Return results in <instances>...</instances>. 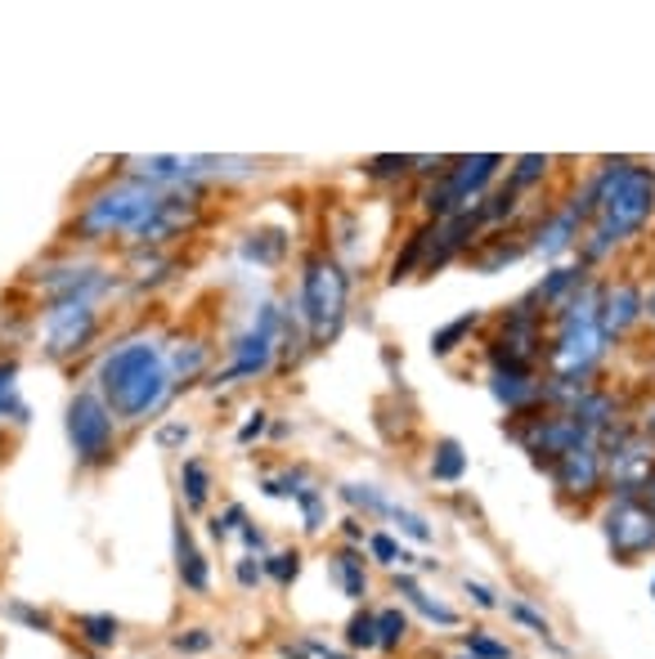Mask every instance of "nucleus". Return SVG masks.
I'll return each instance as SVG.
<instances>
[{
	"instance_id": "cd10ccee",
	"label": "nucleus",
	"mask_w": 655,
	"mask_h": 659,
	"mask_svg": "<svg viewBox=\"0 0 655 659\" xmlns=\"http://www.w3.org/2000/svg\"><path fill=\"white\" fill-rule=\"evenodd\" d=\"M342 498L351 502V507H364V511H372V516H391V498H382L378 489H372V485H346L342 489Z\"/></svg>"
},
{
	"instance_id": "f03ea898",
	"label": "nucleus",
	"mask_w": 655,
	"mask_h": 659,
	"mask_svg": "<svg viewBox=\"0 0 655 659\" xmlns=\"http://www.w3.org/2000/svg\"><path fill=\"white\" fill-rule=\"evenodd\" d=\"M575 211H579V220L597 211V233L611 247L633 239L655 211V171L637 166L629 158L601 162V171L584 188V198H575Z\"/></svg>"
},
{
	"instance_id": "a211bd4d",
	"label": "nucleus",
	"mask_w": 655,
	"mask_h": 659,
	"mask_svg": "<svg viewBox=\"0 0 655 659\" xmlns=\"http://www.w3.org/2000/svg\"><path fill=\"white\" fill-rule=\"evenodd\" d=\"M584 288V269H552L539 288H535V301H543V305H566L575 292Z\"/></svg>"
},
{
	"instance_id": "37998d69",
	"label": "nucleus",
	"mask_w": 655,
	"mask_h": 659,
	"mask_svg": "<svg viewBox=\"0 0 655 659\" xmlns=\"http://www.w3.org/2000/svg\"><path fill=\"white\" fill-rule=\"evenodd\" d=\"M261 431H265V413L256 408V413H252V417L243 421V431H239V444H252V440H256Z\"/></svg>"
},
{
	"instance_id": "c9c22d12",
	"label": "nucleus",
	"mask_w": 655,
	"mask_h": 659,
	"mask_svg": "<svg viewBox=\"0 0 655 659\" xmlns=\"http://www.w3.org/2000/svg\"><path fill=\"white\" fill-rule=\"evenodd\" d=\"M507 615H512V620H517V624H526V628H530L535 637H543V641L552 637V628H548V620L539 615V610H530L526 601H507Z\"/></svg>"
},
{
	"instance_id": "20e7f679",
	"label": "nucleus",
	"mask_w": 655,
	"mask_h": 659,
	"mask_svg": "<svg viewBox=\"0 0 655 659\" xmlns=\"http://www.w3.org/2000/svg\"><path fill=\"white\" fill-rule=\"evenodd\" d=\"M351 278L333 256H310L301 274V319L310 327V342H328L346 319Z\"/></svg>"
},
{
	"instance_id": "393cba45",
	"label": "nucleus",
	"mask_w": 655,
	"mask_h": 659,
	"mask_svg": "<svg viewBox=\"0 0 655 659\" xmlns=\"http://www.w3.org/2000/svg\"><path fill=\"white\" fill-rule=\"evenodd\" d=\"M481 323V314H462V319H453V323H445L440 333L432 337V350H436V359H445V355H453L458 346H462V337H472V327Z\"/></svg>"
},
{
	"instance_id": "2f4dec72",
	"label": "nucleus",
	"mask_w": 655,
	"mask_h": 659,
	"mask_svg": "<svg viewBox=\"0 0 655 659\" xmlns=\"http://www.w3.org/2000/svg\"><path fill=\"white\" fill-rule=\"evenodd\" d=\"M391 521H395V525H400V534H409L413 543H432V525H427L417 511H409V507H391Z\"/></svg>"
},
{
	"instance_id": "09e8293b",
	"label": "nucleus",
	"mask_w": 655,
	"mask_h": 659,
	"mask_svg": "<svg viewBox=\"0 0 655 659\" xmlns=\"http://www.w3.org/2000/svg\"><path fill=\"white\" fill-rule=\"evenodd\" d=\"M458 659H472V655H458Z\"/></svg>"
},
{
	"instance_id": "7ed1b4c3",
	"label": "nucleus",
	"mask_w": 655,
	"mask_h": 659,
	"mask_svg": "<svg viewBox=\"0 0 655 659\" xmlns=\"http://www.w3.org/2000/svg\"><path fill=\"white\" fill-rule=\"evenodd\" d=\"M162 194L149 184V180H139V175H126L117 184H108L104 194H95L85 203V211L77 216V233L81 239H108V233H135L139 224H145L153 211H158Z\"/></svg>"
},
{
	"instance_id": "ddd939ff",
	"label": "nucleus",
	"mask_w": 655,
	"mask_h": 659,
	"mask_svg": "<svg viewBox=\"0 0 655 659\" xmlns=\"http://www.w3.org/2000/svg\"><path fill=\"white\" fill-rule=\"evenodd\" d=\"M642 314H646L642 288H637V282H620V288H611V292L601 297V319H597V327H601V337L611 342V337L629 333V327H633Z\"/></svg>"
},
{
	"instance_id": "aec40b11",
	"label": "nucleus",
	"mask_w": 655,
	"mask_h": 659,
	"mask_svg": "<svg viewBox=\"0 0 655 659\" xmlns=\"http://www.w3.org/2000/svg\"><path fill=\"white\" fill-rule=\"evenodd\" d=\"M462 471H467V453H462V444L458 440H436V453H432V476L440 481V485H453V481H462Z\"/></svg>"
},
{
	"instance_id": "c85d7f7f",
	"label": "nucleus",
	"mask_w": 655,
	"mask_h": 659,
	"mask_svg": "<svg viewBox=\"0 0 655 659\" xmlns=\"http://www.w3.org/2000/svg\"><path fill=\"white\" fill-rule=\"evenodd\" d=\"M261 565H265V575H269L274 583L288 588V583L301 575V552H274V556H265Z\"/></svg>"
},
{
	"instance_id": "f8f14e48",
	"label": "nucleus",
	"mask_w": 655,
	"mask_h": 659,
	"mask_svg": "<svg viewBox=\"0 0 655 659\" xmlns=\"http://www.w3.org/2000/svg\"><path fill=\"white\" fill-rule=\"evenodd\" d=\"M194 211H198V203L194 198H180V194H162V203H158V211L139 224L130 239L139 243V247H153V243H166V239H175V233L194 220Z\"/></svg>"
},
{
	"instance_id": "58836bf2",
	"label": "nucleus",
	"mask_w": 655,
	"mask_h": 659,
	"mask_svg": "<svg viewBox=\"0 0 655 659\" xmlns=\"http://www.w3.org/2000/svg\"><path fill=\"white\" fill-rule=\"evenodd\" d=\"M10 615L14 620H23V624H32V628H41V633H50L55 624H50V615H41V610H32V605H23V601H14L10 605Z\"/></svg>"
},
{
	"instance_id": "1a4fd4ad",
	"label": "nucleus",
	"mask_w": 655,
	"mask_h": 659,
	"mask_svg": "<svg viewBox=\"0 0 655 659\" xmlns=\"http://www.w3.org/2000/svg\"><path fill=\"white\" fill-rule=\"evenodd\" d=\"M100 327V314L90 301H55L50 314H45V355L50 359H68L77 350L90 346Z\"/></svg>"
},
{
	"instance_id": "a18cd8bd",
	"label": "nucleus",
	"mask_w": 655,
	"mask_h": 659,
	"mask_svg": "<svg viewBox=\"0 0 655 659\" xmlns=\"http://www.w3.org/2000/svg\"><path fill=\"white\" fill-rule=\"evenodd\" d=\"M346 534H351V539H355V543H364V525H359V521H355V516H351V521H346Z\"/></svg>"
},
{
	"instance_id": "473e14b6",
	"label": "nucleus",
	"mask_w": 655,
	"mask_h": 659,
	"mask_svg": "<svg viewBox=\"0 0 655 659\" xmlns=\"http://www.w3.org/2000/svg\"><path fill=\"white\" fill-rule=\"evenodd\" d=\"M364 171L372 180H400L404 171H413V158H400V153H387V158H368Z\"/></svg>"
},
{
	"instance_id": "4c0bfd02",
	"label": "nucleus",
	"mask_w": 655,
	"mask_h": 659,
	"mask_svg": "<svg viewBox=\"0 0 655 659\" xmlns=\"http://www.w3.org/2000/svg\"><path fill=\"white\" fill-rule=\"evenodd\" d=\"M297 502H301V511H306V530H323V502H319V494H314V489H301Z\"/></svg>"
},
{
	"instance_id": "bb28decb",
	"label": "nucleus",
	"mask_w": 655,
	"mask_h": 659,
	"mask_svg": "<svg viewBox=\"0 0 655 659\" xmlns=\"http://www.w3.org/2000/svg\"><path fill=\"white\" fill-rule=\"evenodd\" d=\"M346 646L351 650H378V615L359 610V615L346 624Z\"/></svg>"
},
{
	"instance_id": "f704fd0d",
	"label": "nucleus",
	"mask_w": 655,
	"mask_h": 659,
	"mask_svg": "<svg viewBox=\"0 0 655 659\" xmlns=\"http://www.w3.org/2000/svg\"><path fill=\"white\" fill-rule=\"evenodd\" d=\"M467 655H472V659H512V650L503 646V641H494L490 633H467Z\"/></svg>"
},
{
	"instance_id": "c03bdc74",
	"label": "nucleus",
	"mask_w": 655,
	"mask_h": 659,
	"mask_svg": "<svg viewBox=\"0 0 655 659\" xmlns=\"http://www.w3.org/2000/svg\"><path fill=\"white\" fill-rule=\"evenodd\" d=\"M243 543H248V547H256V552H265V534H261V530H252V525H243Z\"/></svg>"
},
{
	"instance_id": "f257e3e1",
	"label": "nucleus",
	"mask_w": 655,
	"mask_h": 659,
	"mask_svg": "<svg viewBox=\"0 0 655 659\" xmlns=\"http://www.w3.org/2000/svg\"><path fill=\"white\" fill-rule=\"evenodd\" d=\"M171 368L153 337H130L100 363V395L117 421H145L171 395Z\"/></svg>"
},
{
	"instance_id": "c756f323",
	"label": "nucleus",
	"mask_w": 655,
	"mask_h": 659,
	"mask_svg": "<svg viewBox=\"0 0 655 659\" xmlns=\"http://www.w3.org/2000/svg\"><path fill=\"white\" fill-rule=\"evenodd\" d=\"M409 601H413L417 610H423V615H427L432 624H440V628H458V610H453V605H440V601H432L423 588H417V592H409Z\"/></svg>"
},
{
	"instance_id": "4be33fe9",
	"label": "nucleus",
	"mask_w": 655,
	"mask_h": 659,
	"mask_svg": "<svg viewBox=\"0 0 655 659\" xmlns=\"http://www.w3.org/2000/svg\"><path fill=\"white\" fill-rule=\"evenodd\" d=\"M333 575H337V583H342V592H346L351 601H364V597H368L364 560H359L355 552H337V556H333Z\"/></svg>"
},
{
	"instance_id": "7c9ffc66",
	"label": "nucleus",
	"mask_w": 655,
	"mask_h": 659,
	"mask_svg": "<svg viewBox=\"0 0 655 659\" xmlns=\"http://www.w3.org/2000/svg\"><path fill=\"white\" fill-rule=\"evenodd\" d=\"M368 552H372V560H382V565H413V556L391 534H368Z\"/></svg>"
},
{
	"instance_id": "dca6fc26",
	"label": "nucleus",
	"mask_w": 655,
	"mask_h": 659,
	"mask_svg": "<svg viewBox=\"0 0 655 659\" xmlns=\"http://www.w3.org/2000/svg\"><path fill=\"white\" fill-rule=\"evenodd\" d=\"M579 211H575V203L571 207H561L552 220H543L539 224V239H535V247L543 252V256H556V252H566L575 239H579Z\"/></svg>"
},
{
	"instance_id": "ea45409f",
	"label": "nucleus",
	"mask_w": 655,
	"mask_h": 659,
	"mask_svg": "<svg viewBox=\"0 0 655 659\" xmlns=\"http://www.w3.org/2000/svg\"><path fill=\"white\" fill-rule=\"evenodd\" d=\"M233 575H239V583H243V588H256V583L265 579V565H256L252 556H243V560H239V570H233Z\"/></svg>"
},
{
	"instance_id": "a878e982",
	"label": "nucleus",
	"mask_w": 655,
	"mask_h": 659,
	"mask_svg": "<svg viewBox=\"0 0 655 659\" xmlns=\"http://www.w3.org/2000/svg\"><path fill=\"white\" fill-rule=\"evenodd\" d=\"M404 637H409L404 610H378V650H400Z\"/></svg>"
},
{
	"instance_id": "412c9836",
	"label": "nucleus",
	"mask_w": 655,
	"mask_h": 659,
	"mask_svg": "<svg viewBox=\"0 0 655 659\" xmlns=\"http://www.w3.org/2000/svg\"><path fill=\"white\" fill-rule=\"evenodd\" d=\"M77 637L95 650H113L122 637V624L113 615H77Z\"/></svg>"
},
{
	"instance_id": "6e6552de",
	"label": "nucleus",
	"mask_w": 655,
	"mask_h": 659,
	"mask_svg": "<svg viewBox=\"0 0 655 659\" xmlns=\"http://www.w3.org/2000/svg\"><path fill=\"white\" fill-rule=\"evenodd\" d=\"M601 534L620 560H637L655 552V511L642 498H616L601 516Z\"/></svg>"
},
{
	"instance_id": "4468645a",
	"label": "nucleus",
	"mask_w": 655,
	"mask_h": 659,
	"mask_svg": "<svg viewBox=\"0 0 655 659\" xmlns=\"http://www.w3.org/2000/svg\"><path fill=\"white\" fill-rule=\"evenodd\" d=\"M490 391L498 404H507L512 413H530L543 400V382L530 368H494L490 377Z\"/></svg>"
},
{
	"instance_id": "e433bc0d",
	"label": "nucleus",
	"mask_w": 655,
	"mask_h": 659,
	"mask_svg": "<svg viewBox=\"0 0 655 659\" xmlns=\"http://www.w3.org/2000/svg\"><path fill=\"white\" fill-rule=\"evenodd\" d=\"M171 646H175V650H184V655H203V650H211V633H207V628L175 633V637H171Z\"/></svg>"
},
{
	"instance_id": "0eeeda50",
	"label": "nucleus",
	"mask_w": 655,
	"mask_h": 659,
	"mask_svg": "<svg viewBox=\"0 0 655 659\" xmlns=\"http://www.w3.org/2000/svg\"><path fill=\"white\" fill-rule=\"evenodd\" d=\"M601 355H606V337L597 323H566L556 327V337L548 346V368L561 382H588Z\"/></svg>"
},
{
	"instance_id": "5701e85b",
	"label": "nucleus",
	"mask_w": 655,
	"mask_h": 659,
	"mask_svg": "<svg viewBox=\"0 0 655 659\" xmlns=\"http://www.w3.org/2000/svg\"><path fill=\"white\" fill-rule=\"evenodd\" d=\"M203 363H207V346H203V342H189V350L175 346V350L166 355L171 382H189V377H198V372H203Z\"/></svg>"
},
{
	"instance_id": "423d86ee",
	"label": "nucleus",
	"mask_w": 655,
	"mask_h": 659,
	"mask_svg": "<svg viewBox=\"0 0 655 659\" xmlns=\"http://www.w3.org/2000/svg\"><path fill=\"white\" fill-rule=\"evenodd\" d=\"M68 440L77 462L85 466H100L113 458V440H117V417L104 404L100 391H77L68 404Z\"/></svg>"
},
{
	"instance_id": "f3484780",
	"label": "nucleus",
	"mask_w": 655,
	"mask_h": 659,
	"mask_svg": "<svg viewBox=\"0 0 655 659\" xmlns=\"http://www.w3.org/2000/svg\"><path fill=\"white\" fill-rule=\"evenodd\" d=\"M571 417H575L579 427H584V431L597 440L606 427H616V400L606 395V391H588V395H584V400L571 408Z\"/></svg>"
},
{
	"instance_id": "6ab92c4d",
	"label": "nucleus",
	"mask_w": 655,
	"mask_h": 659,
	"mask_svg": "<svg viewBox=\"0 0 655 659\" xmlns=\"http://www.w3.org/2000/svg\"><path fill=\"white\" fill-rule=\"evenodd\" d=\"M180 494H184V507L189 511H203L207 507V494H211V476L198 458H189L180 466Z\"/></svg>"
},
{
	"instance_id": "39448f33",
	"label": "nucleus",
	"mask_w": 655,
	"mask_h": 659,
	"mask_svg": "<svg viewBox=\"0 0 655 659\" xmlns=\"http://www.w3.org/2000/svg\"><path fill=\"white\" fill-rule=\"evenodd\" d=\"M503 158L498 153H476V158H458L453 166H445L440 184L427 194V211L432 216H458V211H476L481 207V194L485 184L498 175Z\"/></svg>"
},
{
	"instance_id": "2eb2a0df",
	"label": "nucleus",
	"mask_w": 655,
	"mask_h": 659,
	"mask_svg": "<svg viewBox=\"0 0 655 659\" xmlns=\"http://www.w3.org/2000/svg\"><path fill=\"white\" fill-rule=\"evenodd\" d=\"M175 560H180V579H184V588L189 592H207L211 588V570H207V556L198 552V543H194V534H189V525H175Z\"/></svg>"
},
{
	"instance_id": "79ce46f5",
	"label": "nucleus",
	"mask_w": 655,
	"mask_h": 659,
	"mask_svg": "<svg viewBox=\"0 0 655 659\" xmlns=\"http://www.w3.org/2000/svg\"><path fill=\"white\" fill-rule=\"evenodd\" d=\"M462 588H467V597H472V601H476L481 610H494V605H498V597H494V592H490L485 583H472V579H467Z\"/></svg>"
},
{
	"instance_id": "9d476101",
	"label": "nucleus",
	"mask_w": 655,
	"mask_h": 659,
	"mask_svg": "<svg viewBox=\"0 0 655 659\" xmlns=\"http://www.w3.org/2000/svg\"><path fill=\"white\" fill-rule=\"evenodd\" d=\"M517 440L535 453V458H548L556 462L561 453H571V449H584V444H597L579 421L571 413H552V417H535L526 431H517Z\"/></svg>"
},
{
	"instance_id": "a19ab883",
	"label": "nucleus",
	"mask_w": 655,
	"mask_h": 659,
	"mask_svg": "<svg viewBox=\"0 0 655 659\" xmlns=\"http://www.w3.org/2000/svg\"><path fill=\"white\" fill-rule=\"evenodd\" d=\"M184 440H189V427H184V421H171V427L158 431V444H162V449H175V444H184Z\"/></svg>"
},
{
	"instance_id": "8fccbe9b",
	"label": "nucleus",
	"mask_w": 655,
	"mask_h": 659,
	"mask_svg": "<svg viewBox=\"0 0 655 659\" xmlns=\"http://www.w3.org/2000/svg\"><path fill=\"white\" fill-rule=\"evenodd\" d=\"M651 597H655V583H651Z\"/></svg>"
},
{
	"instance_id": "b1692460",
	"label": "nucleus",
	"mask_w": 655,
	"mask_h": 659,
	"mask_svg": "<svg viewBox=\"0 0 655 659\" xmlns=\"http://www.w3.org/2000/svg\"><path fill=\"white\" fill-rule=\"evenodd\" d=\"M432 233H436V224H423V229L413 233L409 247H404V252L395 256V265H391V282H400L413 265H427V243H432Z\"/></svg>"
},
{
	"instance_id": "9b49d317",
	"label": "nucleus",
	"mask_w": 655,
	"mask_h": 659,
	"mask_svg": "<svg viewBox=\"0 0 655 659\" xmlns=\"http://www.w3.org/2000/svg\"><path fill=\"white\" fill-rule=\"evenodd\" d=\"M552 481L561 494L571 498H593L606 481V462H601V449L597 444H584V449H571L552 462Z\"/></svg>"
},
{
	"instance_id": "49530a36",
	"label": "nucleus",
	"mask_w": 655,
	"mask_h": 659,
	"mask_svg": "<svg viewBox=\"0 0 655 659\" xmlns=\"http://www.w3.org/2000/svg\"><path fill=\"white\" fill-rule=\"evenodd\" d=\"M646 440H655V408H651V417H646Z\"/></svg>"
},
{
	"instance_id": "72a5a7b5",
	"label": "nucleus",
	"mask_w": 655,
	"mask_h": 659,
	"mask_svg": "<svg viewBox=\"0 0 655 659\" xmlns=\"http://www.w3.org/2000/svg\"><path fill=\"white\" fill-rule=\"evenodd\" d=\"M548 158H539V153H530V158H521L517 162V171H512V188H517V194H521V188H530V184H539L543 175H548Z\"/></svg>"
},
{
	"instance_id": "de8ad7c7",
	"label": "nucleus",
	"mask_w": 655,
	"mask_h": 659,
	"mask_svg": "<svg viewBox=\"0 0 655 659\" xmlns=\"http://www.w3.org/2000/svg\"><path fill=\"white\" fill-rule=\"evenodd\" d=\"M646 314H651V319H655V292H651V297H646Z\"/></svg>"
}]
</instances>
